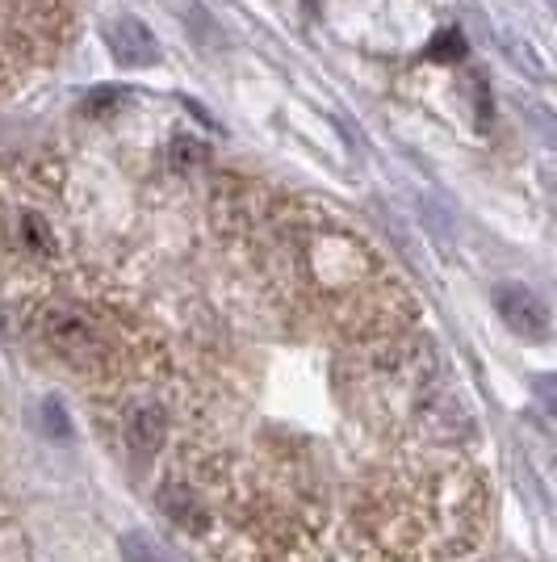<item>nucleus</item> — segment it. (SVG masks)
Masks as SVG:
<instances>
[{"label": "nucleus", "instance_id": "nucleus-1", "mask_svg": "<svg viewBox=\"0 0 557 562\" xmlns=\"http://www.w3.org/2000/svg\"><path fill=\"white\" fill-rule=\"evenodd\" d=\"M43 336L55 352H64L68 361H89L101 349V328L84 306L59 303L43 315Z\"/></svg>", "mask_w": 557, "mask_h": 562}, {"label": "nucleus", "instance_id": "nucleus-2", "mask_svg": "<svg viewBox=\"0 0 557 562\" xmlns=\"http://www.w3.org/2000/svg\"><path fill=\"white\" fill-rule=\"evenodd\" d=\"M495 311H499V319H503L515 336H524V340H545V336H549V303H545L536 290L520 285V281L495 290Z\"/></svg>", "mask_w": 557, "mask_h": 562}, {"label": "nucleus", "instance_id": "nucleus-3", "mask_svg": "<svg viewBox=\"0 0 557 562\" xmlns=\"http://www.w3.org/2000/svg\"><path fill=\"white\" fill-rule=\"evenodd\" d=\"M105 47H110L114 64H122V68H151V64H160L156 34L139 18H130V13H117V18L105 22Z\"/></svg>", "mask_w": 557, "mask_h": 562}, {"label": "nucleus", "instance_id": "nucleus-4", "mask_svg": "<svg viewBox=\"0 0 557 562\" xmlns=\"http://www.w3.org/2000/svg\"><path fill=\"white\" fill-rule=\"evenodd\" d=\"M163 432H168V412L156 398H143L126 412V441L135 453H156L163 446Z\"/></svg>", "mask_w": 557, "mask_h": 562}, {"label": "nucleus", "instance_id": "nucleus-5", "mask_svg": "<svg viewBox=\"0 0 557 562\" xmlns=\"http://www.w3.org/2000/svg\"><path fill=\"white\" fill-rule=\"evenodd\" d=\"M160 508H163V516L177 525V529H206L209 525V513H206V504L197 499V495L189 492V487H163L160 492Z\"/></svg>", "mask_w": 557, "mask_h": 562}, {"label": "nucleus", "instance_id": "nucleus-6", "mask_svg": "<svg viewBox=\"0 0 557 562\" xmlns=\"http://www.w3.org/2000/svg\"><path fill=\"white\" fill-rule=\"evenodd\" d=\"M209 147L202 139H193V135H177V139L168 143V168L177 172V177H189V172H197V168L206 165Z\"/></svg>", "mask_w": 557, "mask_h": 562}, {"label": "nucleus", "instance_id": "nucleus-7", "mask_svg": "<svg viewBox=\"0 0 557 562\" xmlns=\"http://www.w3.org/2000/svg\"><path fill=\"white\" fill-rule=\"evenodd\" d=\"M18 239H22V248L30 257H50L55 252V235H50V227L38 214H22L18 218Z\"/></svg>", "mask_w": 557, "mask_h": 562}, {"label": "nucleus", "instance_id": "nucleus-8", "mask_svg": "<svg viewBox=\"0 0 557 562\" xmlns=\"http://www.w3.org/2000/svg\"><path fill=\"white\" fill-rule=\"evenodd\" d=\"M122 562H168V554H163L151 538L126 533V538H122Z\"/></svg>", "mask_w": 557, "mask_h": 562}, {"label": "nucleus", "instance_id": "nucleus-9", "mask_svg": "<svg viewBox=\"0 0 557 562\" xmlns=\"http://www.w3.org/2000/svg\"><path fill=\"white\" fill-rule=\"evenodd\" d=\"M465 55V34L462 30H441L432 43H428V59H441V64H453Z\"/></svg>", "mask_w": 557, "mask_h": 562}, {"label": "nucleus", "instance_id": "nucleus-10", "mask_svg": "<svg viewBox=\"0 0 557 562\" xmlns=\"http://www.w3.org/2000/svg\"><path fill=\"white\" fill-rule=\"evenodd\" d=\"M43 424H47L50 437H59V441H68V437H71L68 407H64L59 398H43Z\"/></svg>", "mask_w": 557, "mask_h": 562}, {"label": "nucleus", "instance_id": "nucleus-11", "mask_svg": "<svg viewBox=\"0 0 557 562\" xmlns=\"http://www.w3.org/2000/svg\"><path fill=\"white\" fill-rule=\"evenodd\" d=\"M122 101H126L122 89H96V93L84 97V114H110V110H117Z\"/></svg>", "mask_w": 557, "mask_h": 562}, {"label": "nucleus", "instance_id": "nucleus-12", "mask_svg": "<svg viewBox=\"0 0 557 562\" xmlns=\"http://www.w3.org/2000/svg\"><path fill=\"white\" fill-rule=\"evenodd\" d=\"M474 97H478V126H487L490 117H495V101H490V93H487V85H482V80L474 85Z\"/></svg>", "mask_w": 557, "mask_h": 562}, {"label": "nucleus", "instance_id": "nucleus-13", "mask_svg": "<svg viewBox=\"0 0 557 562\" xmlns=\"http://www.w3.org/2000/svg\"><path fill=\"white\" fill-rule=\"evenodd\" d=\"M185 110H189V114H193V117H197L202 126H209V131H218V122L209 117V110H206V105H202V101H193V97H185Z\"/></svg>", "mask_w": 557, "mask_h": 562}]
</instances>
